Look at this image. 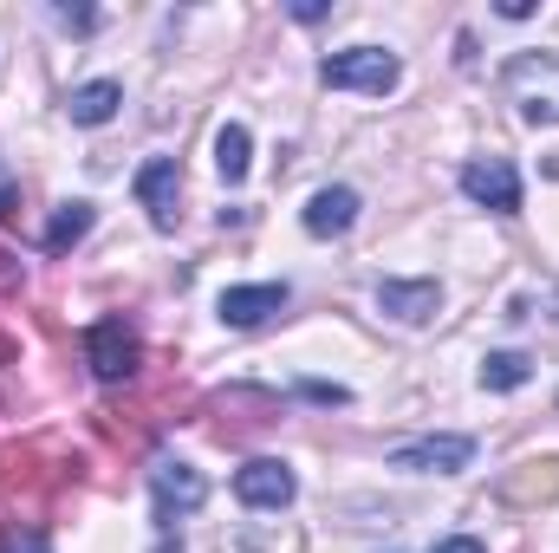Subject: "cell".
<instances>
[{"instance_id":"6da1fadb","label":"cell","mask_w":559,"mask_h":553,"mask_svg":"<svg viewBox=\"0 0 559 553\" xmlns=\"http://www.w3.org/2000/svg\"><path fill=\"white\" fill-rule=\"evenodd\" d=\"M501 98L527 118V125H559V52H514L501 66Z\"/></svg>"},{"instance_id":"7a4b0ae2","label":"cell","mask_w":559,"mask_h":553,"mask_svg":"<svg viewBox=\"0 0 559 553\" xmlns=\"http://www.w3.org/2000/svg\"><path fill=\"white\" fill-rule=\"evenodd\" d=\"M319 79H325L332 92H365V98H384V92H397L404 66H397V52H384V46H345V52H332V59L319 66Z\"/></svg>"},{"instance_id":"3957f363","label":"cell","mask_w":559,"mask_h":553,"mask_svg":"<svg viewBox=\"0 0 559 553\" xmlns=\"http://www.w3.org/2000/svg\"><path fill=\"white\" fill-rule=\"evenodd\" d=\"M462 196L495 209V215H514L521 209V169L508 156H468L462 163Z\"/></svg>"},{"instance_id":"277c9868","label":"cell","mask_w":559,"mask_h":553,"mask_svg":"<svg viewBox=\"0 0 559 553\" xmlns=\"http://www.w3.org/2000/svg\"><path fill=\"white\" fill-rule=\"evenodd\" d=\"M150 495H156V521L169 528L176 515H195V508L209 502V482H202V469H189V462L163 456V462L150 469Z\"/></svg>"},{"instance_id":"5b68a950","label":"cell","mask_w":559,"mask_h":553,"mask_svg":"<svg viewBox=\"0 0 559 553\" xmlns=\"http://www.w3.org/2000/svg\"><path fill=\"white\" fill-rule=\"evenodd\" d=\"M475 462V436H417V443H397L391 449V469H411V475H455Z\"/></svg>"},{"instance_id":"8992f818","label":"cell","mask_w":559,"mask_h":553,"mask_svg":"<svg viewBox=\"0 0 559 553\" xmlns=\"http://www.w3.org/2000/svg\"><path fill=\"white\" fill-rule=\"evenodd\" d=\"M85 358H92V372H98L105 385H118V378L138 372V332H131L124 319H98V326L85 332Z\"/></svg>"},{"instance_id":"52a82bcc","label":"cell","mask_w":559,"mask_h":553,"mask_svg":"<svg viewBox=\"0 0 559 553\" xmlns=\"http://www.w3.org/2000/svg\"><path fill=\"white\" fill-rule=\"evenodd\" d=\"M286 280H261V286H228L222 293V326H235V332H254V326H267L274 313H286Z\"/></svg>"},{"instance_id":"ba28073f","label":"cell","mask_w":559,"mask_h":553,"mask_svg":"<svg viewBox=\"0 0 559 553\" xmlns=\"http://www.w3.org/2000/svg\"><path fill=\"white\" fill-rule=\"evenodd\" d=\"M138 202L150 209V222H156L163 235L176 228V215H182V209H176V202H182V169H176V156H150V163H143L138 169Z\"/></svg>"},{"instance_id":"9c48e42d","label":"cell","mask_w":559,"mask_h":553,"mask_svg":"<svg viewBox=\"0 0 559 553\" xmlns=\"http://www.w3.org/2000/svg\"><path fill=\"white\" fill-rule=\"evenodd\" d=\"M235 495L248 502V508H286L293 495H299V482H293V469L286 462H274V456H254L248 469H235Z\"/></svg>"},{"instance_id":"30bf717a","label":"cell","mask_w":559,"mask_h":553,"mask_svg":"<svg viewBox=\"0 0 559 553\" xmlns=\"http://www.w3.org/2000/svg\"><path fill=\"white\" fill-rule=\"evenodd\" d=\"M378 306L397 326H429L442 313V286L436 280H378Z\"/></svg>"},{"instance_id":"8fae6325","label":"cell","mask_w":559,"mask_h":553,"mask_svg":"<svg viewBox=\"0 0 559 553\" xmlns=\"http://www.w3.org/2000/svg\"><path fill=\"white\" fill-rule=\"evenodd\" d=\"M306 235L312 242H332V235H345L352 222H358V189H345V183H332V189H319L312 202H306Z\"/></svg>"},{"instance_id":"7c38bea8","label":"cell","mask_w":559,"mask_h":553,"mask_svg":"<svg viewBox=\"0 0 559 553\" xmlns=\"http://www.w3.org/2000/svg\"><path fill=\"white\" fill-rule=\"evenodd\" d=\"M118 105H124V85H118V79H92V85H79V92L66 98V118H72V125H111Z\"/></svg>"},{"instance_id":"4fadbf2b","label":"cell","mask_w":559,"mask_h":553,"mask_svg":"<svg viewBox=\"0 0 559 553\" xmlns=\"http://www.w3.org/2000/svg\"><path fill=\"white\" fill-rule=\"evenodd\" d=\"M92 222H98V209H92V202H66V209H59V215L46 222V248H52V255L79 248V242L92 235Z\"/></svg>"},{"instance_id":"5bb4252c","label":"cell","mask_w":559,"mask_h":553,"mask_svg":"<svg viewBox=\"0 0 559 553\" xmlns=\"http://www.w3.org/2000/svg\"><path fill=\"white\" fill-rule=\"evenodd\" d=\"M248 163H254V138H248V125H222V131H215V169H222V183H241Z\"/></svg>"},{"instance_id":"9a60e30c","label":"cell","mask_w":559,"mask_h":553,"mask_svg":"<svg viewBox=\"0 0 559 553\" xmlns=\"http://www.w3.org/2000/svg\"><path fill=\"white\" fill-rule=\"evenodd\" d=\"M527 378H534V358L527 352H488L481 358V385L488 391H521Z\"/></svg>"},{"instance_id":"2e32d148","label":"cell","mask_w":559,"mask_h":553,"mask_svg":"<svg viewBox=\"0 0 559 553\" xmlns=\"http://www.w3.org/2000/svg\"><path fill=\"white\" fill-rule=\"evenodd\" d=\"M52 20H59V26H72V33H92V26H98V13H92V7H52Z\"/></svg>"},{"instance_id":"e0dca14e","label":"cell","mask_w":559,"mask_h":553,"mask_svg":"<svg viewBox=\"0 0 559 553\" xmlns=\"http://www.w3.org/2000/svg\"><path fill=\"white\" fill-rule=\"evenodd\" d=\"M299 391H306L312 404H345V391H338V385H319V378H312V385H299Z\"/></svg>"},{"instance_id":"ac0fdd59","label":"cell","mask_w":559,"mask_h":553,"mask_svg":"<svg viewBox=\"0 0 559 553\" xmlns=\"http://www.w3.org/2000/svg\"><path fill=\"white\" fill-rule=\"evenodd\" d=\"M429 553H488V548H481L475 534H455V541H436V548H429Z\"/></svg>"},{"instance_id":"d6986e66","label":"cell","mask_w":559,"mask_h":553,"mask_svg":"<svg viewBox=\"0 0 559 553\" xmlns=\"http://www.w3.org/2000/svg\"><path fill=\"white\" fill-rule=\"evenodd\" d=\"M325 13H332L325 0H299V7H293V20H306V26H312V20H325Z\"/></svg>"},{"instance_id":"ffe728a7","label":"cell","mask_w":559,"mask_h":553,"mask_svg":"<svg viewBox=\"0 0 559 553\" xmlns=\"http://www.w3.org/2000/svg\"><path fill=\"white\" fill-rule=\"evenodd\" d=\"M156 553H182V541H176V534L163 528V541H156Z\"/></svg>"}]
</instances>
